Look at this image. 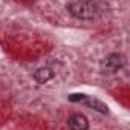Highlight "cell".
Here are the masks:
<instances>
[{"label": "cell", "instance_id": "cell-1", "mask_svg": "<svg viewBox=\"0 0 130 130\" xmlns=\"http://www.w3.org/2000/svg\"><path fill=\"white\" fill-rule=\"evenodd\" d=\"M68 11L71 12V15H74L75 19L80 20H90L96 15V5L89 0H75V2H69L66 5Z\"/></svg>", "mask_w": 130, "mask_h": 130}, {"label": "cell", "instance_id": "cell-2", "mask_svg": "<svg viewBox=\"0 0 130 130\" xmlns=\"http://www.w3.org/2000/svg\"><path fill=\"white\" fill-rule=\"evenodd\" d=\"M124 66V58L118 54H112L109 55L103 63H101V69L107 74H113V72H118L121 68Z\"/></svg>", "mask_w": 130, "mask_h": 130}, {"label": "cell", "instance_id": "cell-3", "mask_svg": "<svg viewBox=\"0 0 130 130\" xmlns=\"http://www.w3.org/2000/svg\"><path fill=\"white\" fill-rule=\"evenodd\" d=\"M69 127L72 130H87L89 128V119L84 115L77 113V115L69 118Z\"/></svg>", "mask_w": 130, "mask_h": 130}, {"label": "cell", "instance_id": "cell-4", "mask_svg": "<svg viewBox=\"0 0 130 130\" xmlns=\"http://www.w3.org/2000/svg\"><path fill=\"white\" fill-rule=\"evenodd\" d=\"M52 78H54V72H52V69H49V68H40V69H37L35 74H34V80H35L38 84H44V83L51 81Z\"/></svg>", "mask_w": 130, "mask_h": 130}, {"label": "cell", "instance_id": "cell-5", "mask_svg": "<svg viewBox=\"0 0 130 130\" xmlns=\"http://www.w3.org/2000/svg\"><path fill=\"white\" fill-rule=\"evenodd\" d=\"M84 101H86V104H87L89 107H92L93 110H96V112H100V113H103V115H107V113H109V107H107L103 101H100L98 98H86Z\"/></svg>", "mask_w": 130, "mask_h": 130}, {"label": "cell", "instance_id": "cell-6", "mask_svg": "<svg viewBox=\"0 0 130 130\" xmlns=\"http://www.w3.org/2000/svg\"><path fill=\"white\" fill-rule=\"evenodd\" d=\"M87 96L83 95V93H74V95H69V101L72 103H78V101H84Z\"/></svg>", "mask_w": 130, "mask_h": 130}]
</instances>
